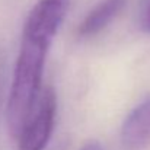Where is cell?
<instances>
[{"instance_id":"6da1fadb","label":"cell","mask_w":150,"mask_h":150,"mask_svg":"<svg viewBox=\"0 0 150 150\" xmlns=\"http://www.w3.org/2000/svg\"><path fill=\"white\" fill-rule=\"evenodd\" d=\"M69 7L70 0H40L25 21L6 109L7 127L13 139L42 92L47 55Z\"/></svg>"},{"instance_id":"7a4b0ae2","label":"cell","mask_w":150,"mask_h":150,"mask_svg":"<svg viewBox=\"0 0 150 150\" xmlns=\"http://www.w3.org/2000/svg\"><path fill=\"white\" fill-rule=\"evenodd\" d=\"M57 117V93L47 86L42 89L35 106L13 139L18 150H45L51 139Z\"/></svg>"},{"instance_id":"3957f363","label":"cell","mask_w":150,"mask_h":150,"mask_svg":"<svg viewBox=\"0 0 150 150\" xmlns=\"http://www.w3.org/2000/svg\"><path fill=\"white\" fill-rule=\"evenodd\" d=\"M121 143L127 150H143L150 144V95L124 120Z\"/></svg>"},{"instance_id":"277c9868","label":"cell","mask_w":150,"mask_h":150,"mask_svg":"<svg viewBox=\"0 0 150 150\" xmlns=\"http://www.w3.org/2000/svg\"><path fill=\"white\" fill-rule=\"evenodd\" d=\"M125 0H105L95 6L79 26V35L83 38L96 37L121 13Z\"/></svg>"},{"instance_id":"5b68a950","label":"cell","mask_w":150,"mask_h":150,"mask_svg":"<svg viewBox=\"0 0 150 150\" xmlns=\"http://www.w3.org/2000/svg\"><path fill=\"white\" fill-rule=\"evenodd\" d=\"M139 26L143 32L150 34V0H142L139 10Z\"/></svg>"},{"instance_id":"8992f818","label":"cell","mask_w":150,"mask_h":150,"mask_svg":"<svg viewBox=\"0 0 150 150\" xmlns=\"http://www.w3.org/2000/svg\"><path fill=\"white\" fill-rule=\"evenodd\" d=\"M80 150H105L103 149V146L100 144L99 142H96V140H92V142H88L86 144H83Z\"/></svg>"}]
</instances>
